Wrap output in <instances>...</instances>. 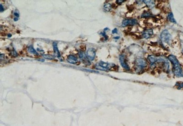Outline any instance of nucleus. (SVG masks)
Returning <instances> with one entry per match:
<instances>
[{
  "label": "nucleus",
  "mask_w": 183,
  "mask_h": 126,
  "mask_svg": "<svg viewBox=\"0 0 183 126\" xmlns=\"http://www.w3.org/2000/svg\"><path fill=\"white\" fill-rule=\"evenodd\" d=\"M117 32L118 30L117 28H114V29L113 30L112 33L113 34H115V33H117Z\"/></svg>",
  "instance_id": "nucleus-24"
},
{
  "label": "nucleus",
  "mask_w": 183,
  "mask_h": 126,
  "mask_svg": "<svg viewBox=\"0 0 183 126\" xmlns=\"http://www.w3.org/2000/svg\"><path fill=\"white\" fill-rule=\"evenodd\" d=\"M11 36H12V35H11V34H8V38H10Z\"/></svg>",
  "instance_id": "nucleus-27"
},
{
  "label": "nucleus",
  "mask_w": 183,
  "mask_h": 126,
  "mask_svg": "<svg viewBox=\"0 0 183 126\" xmlns=\"http://www.w3.org/2000/svg\"><path fill=\"white\" fill-rule=\"evenodd\" d=\"M153 35V32L152 29H147L145 31H144L142 36L144 38L146 39H147L151 36H152Z\"/></svg>",
  "instance_id": "nucleus-8"
},
{
  "label": "nucleus",
  "mask_w": 183,
  "mask_h": 126,
  "mask_svg": "<svg viewBox=\"0 0 183 126\" xmlns=\"http://www.w3.org/2000/svg\"><path fill=\"white\" fill-rule=\"evenodd\" d=\"M4 57V54H1V55H0V59L1 61L2 60V58H3Z\"/></svg>",
  "instance_id": "nucleus-25"
},
{
  "label": "nucleus",
  "mask_w": 183,
  "mask_h": 126,
  "mask_svg": "<svg viewBox=\"0 0 183 126\" xmlns=\"http://www.w3.org/2000/svg\"><path fill=\"white\" fill-rule=\"evenodd\" d=\"M147 6L150 8H152L155 6V1H143Z\"/></svg>",
  "instance_id": "nucleus-11"
},
{
  "label": "nucleus",
  "mask_w": 183,
  "mask_h": 126,
  "mask_svg": "<svg viewBox=\"0 0 183 126\" xmlns=\"http://www.w3.org/2000/svg\"><path fill=\"white\" fill-rule=\"evenodd\" d=\"M43 56H44V57L48 59H53L54 58L53 56L50 55H43Z\"/></svg>",
  "instance_id": "nucleus-18"
},
{
  "label": "nucleus",
  "mask_w": 183,
  "mask_h": 126,
  "mask_svg": "<svg viewBox=\"0 0 183 126\" xmlns=\"http://www.w3.org/2000/svg\"><path fill=\"white\" fill-rule=\"evenodd\" d=\"M28 52L31 53V54H33L35 55H38V53L36 51V50L35 49V48H33L32 46H28Z\"/></svg>",
  "instance_id": "nucleus-12"
},
{
  "label": "nucleus",
  "mask_w": 183,
  "mask_h": 126,
  "mask_svg": "<svg viewBox=\"0 0 183 126\" xmlns=\"http://www.w3.org/2000/svg\"><path fill=\"white\" fill-rule=\"evenodd\" d=\"M160 37L162 40L166 43H169L172 38L171 35L169 33L168 31L167 30H165L161 33Z\"/></svg>",
  "instance_id": "nucleus-2"
},
{
  "label": "nucleus",
  "mask_w": 183,
  "mask_h": 126,
  "mask_svg": "<svg viewBox=\"0 0 183 126\" xmlns=\"http://www.w3.org/2000/svg\"><path fill=\"white\" fill-rule=\"evenodd\" d=\"M125 2V1H123V0H118V1H116V3L119 4H121L123 2Z\"/></svg>",
  "instance_id": "nucleus-20"
},
{
  "label": "nucleus",
  "mask_w": 183,
  "mask_h": 126,
  "mask_svg": "<svg viewBox=\"0 0 183 126\" xmlns=\"http://www.w3.org/2000/svg\"><path fill=\"white\" fill-rule=\"evenodd\" d=\"M111 7H112V5L110 4H106L104 6V10L107 12H109L111 10Z\"/></svg>",
  "instance_id": "nucleus-15"
},
{
  "label": "nucleus",
  "mask_w": 183,
  "mask_h": 126,
  "mask_svg": "<svg viewBox=\"0 0 183 126\" xmlns=\"http://www.w3.org/2000/svg\"><path fill=\"white\" fill-rule=\"evenodd\" d=\"M4 9L3 7L2 4H1L0 5V11H1V12H2L3 11H4Z\"/></svg>",
  "instance_id": "nucleus-23"
},
{
  "label": "nucleus",
  "mask_w": 183,
  "mask_h": 126,
  "mask_svg": "<svg viewBox=\"0 0 183 126\" xmlns=\"http://www.w3.org/2000/svg\"></svg>",
  "instance_id": "nucleus-29"
},
{
  "label": "nucleus",
  "mask_w": 183,
  "mask_h": 126,
  "mask_svg": "<svg viewBox=\"0 0 183 126\" xmlns=\"http://www.w3.org/2000/svg\"><path fill=\"white\" fill-rule=\"evenodd\" d=\"M68 61L71 64H76L78 62V58L73 55H69L68 58Z\"/></svg>",
  "instance_id": "nucleus-9"
},
{
  "label": "nucleus",
  "mask_w": 183,
  "mask_h": 126,
  "mask_svg": "<svg viewBox=\"0 0 183 126\" xmlns=\"http://www.w3.org/2000/svg\"><path fill=\"white\" fill-rule=\"evenodd\" d=\"M136 63L137 66L140 67L144 68L147 67V63L146 60L142 58H138L136 60Z\"/></svg>",
  "instance_id": "nucleus-6"
},
{
  "label": "nucleus",
  "mask_w": 183,
  "mask_h": 126,
  "mask_svg": "<svg viewBox=\"0 0 183 126\" xmlns=\"http://www.w3.org/2000/svg\"><path fill=\"white\" fill-rule=\"evenodd\" d=\"M137 24V21L136 19H124L123 20L121 26L125 27L128 26H134Z\"/></svg>",
  "instance_id": "nucleus-3"
},
{
  "label": "nucleus",
  "mask_w": 183,
  "mask_h": 126,
  "mask_svg": "<svg viewBox=\"0 0 183 126\" xmlns=\"http://www.w3.org/2000/svg\"><path fill=\"white\" fill-rule=\"evenodd\" d=\"M168 19L170 22L174 23H176V20H175V18L174 17V15H173V14L172 12H170V13H168Z\"/></svg>",
  "instance_id": "nucleus-13"
},
{
  "label": "nucleus",
  "mask_w": 183,
  "mask_h": 126,
  "mask_svg": "<svg viewBox=\"0 0 183 126\" xmlns=\"http://www.w3.org/2000/svg\"><path fill=\"white\" fill-rule=\"evenodd\" d=\"M53 46L54 51V52H55V56H57L58 58H60L61 56V54H60V51H59L58 47H57V43L56 42H54L53 44Z\"/></svg>",
  "instance_id": "nucleus-10"
},
{
  "label": "nucleus",
  "mask_w": 183,
  "mask_h": 126,
  "mask_svg": "<svg viewBox=\"0 0 183 126\" xmlns=\"http://www.w3.org/2000/svg\"><path fill=\"white\" fill-rule=\"evenodd\" d=\"M17 20H18V18H14V20H15V21H17Z\"/></svg>",
  "instance_id": "nucleus-28"
},
{
  "label": "nucleus",
  "mask_w": 183,
  "mask_h": 126,
  "mask_svg": "<svg viewBox=\"0 0 183 126\" xmlns=\"http://www.w3.org/2000/svg\"><path fill=\"white\" fill-rule=\"evenodd\" d=\"M80 49L83 51H85V50H86V46H80Z\"/></svg>",
  "instance_id": "nucleus-21"
},
{
  "label": "nucleus",
  "mask_w": 183,
  "mask_h": 126,
  "mask_svg": "<svg viewBox=\"0 0 183 126\" xmlns=\"http://www.w3.org/2000/svg\"><path fill=\"white\" fill-rule=\"evenodd\" d=\"M119 61L121 64V65L123 68L126 70H130L129 66L126 63V60H125V56L124 55H121L119 57Z\"/></svg>",
  "instance_id": "nucleus-5"
},
{
  "label": "nucleus",
  "mask_w": 183,
  "mask_h": 126,
  "mask_svg": "<svg viewBox=\"0 0 183 126\" xmlns=\"http://www.w3.org/2000/svg\"><path fill=\"white\" fill-rule=\"evenodd\" d=\"M175 86L177 87V89L180 90L183 87V82H177Z\"/></svg>",
  "instance_id": "nucleus-16"
},
{
  "label": "nucleus",
  "mask_w": 183,
  "mask_h": 126,
  "mask_svg": "<svg viewBox=\"0 0 183 126\" xmlns=\"http://www.w3.org/2000/svg\"><path fill=\"white\" fill-rule=\"evenodd\" d=\"M148 60L150 61L151 63H155L156 61H157V59L155 56L153 55H150L148 57Z\"/></svg>",
  "instance_id": "nucleus-14"
},
{
  "label": "nucleus",
  "mask_w": 183,
  "mask_h": 126,
  "mask_svg": "<svg viewBox=\"0 0 183 126\" xmlns=\"http://www.w3.org/2000/svg\"><path fill=\"white\" fill-rule=\"evenodd\" d=\"M86 56L88 60L93 61L94 59L95 58V56H96L95 50L92 48H89L86 52Z\"/></svg>",
  "instance_id": "nucleus-4"
},
{
  "label": "nucleus",
  "mask_w": 183,
  "mask_h": 126,
  "mask_svg": "<svg viewBox=\"0 0 183 126\" xmlns=\"http://www.w3.org/2000/svg\"><path fill=\"white\" fill-rule=\"evenodd\" d=\"M168 59L173 64V71L175 75L179 77H183V70L176 57L173 55H170L168 56Z\"/></svg>",
  "instance_id": "nucleus-1"
},
{
  "label": "nucleus",
  "mask_w": 183,
  "mask_h": 126,
  "mask_svg": "<svg viewBox=\"0 0 183 126\" xmlns=\"http://www.w3.org/2000/svg\"><path fill=\"white\" fill-rule=\"evenodd\" d=\"M14 15H16L17 17H19V14L16 13V12H15V13H14Z\"/></svg>",
  "instance_id": "nucleus-26"
},
{
  "label": "nucleus",
  "mask_w": 183,
  "mask_h": 126,
  "mask_svg": "<svg viewBox=\"0 0 183 126\" xmlns=\"http://www.w3.org/2000/svg\"><path fill=\"white\" fill-rule=\"evenodd\" d=\"M99 65L103 68L105 69L106 70H109V69L113 68L115 65L113 63H108L105 62L103 61H100L99 63Z\"/></svg>",
  "instance_id": "nucleus-7"
},
{
  "label": "nucleus",
  "mask_w": 183,
  "mask_h": 126,
  "mask_svg": "<svg viewBox=\"0 0 183 126\" xmlns=\"http://www.w3.org/2000/svg\"><path fill=\"white\" fill-rule=\"evenodd\" d=\"M12 56L16 57V56H18V54L17 53V52L15 51V50L14 49H13V51H12Z\"/></svg>",
  "instance_id": "nucleus-19"
},
{
  "label": "nucleus",
  "mask_w": 183,
  "mask_h": 126,
  "mask_svg": "<svg viewBox=\"0 0 183 126\" xmlns=\"http://www.w3.org/2000/svg\"><path fill=\"white\" fill-rule=\"evenodd\" d=\"M152 14L149 13V12H146V13H144L142 14V15H141V17H150L152 16Z\"/></svg>",
  "instance_id": "nucleus-17"
},
{
  "label": "nucleus",
  "mask_w": 183,
  "mask_h": 126,
  "mask_svg": "<svg viewBox=\"0 0 183 126\" xmlns=\"http://www.w3.org/2000/svg\"><path fill=\"white\" fill-rule=\"evenodd\" d=\"M151 68H152V69H153V68H154L156 66V64L155 63H151Z\"/></svg>",
  "instance_id": "nucleus-22"
}]
</instances>
